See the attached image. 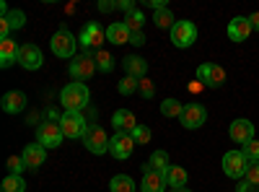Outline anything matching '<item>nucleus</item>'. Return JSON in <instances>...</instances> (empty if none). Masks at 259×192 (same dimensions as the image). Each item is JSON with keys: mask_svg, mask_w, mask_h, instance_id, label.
I'll return each instance as SVG.
<instances>
[{"mask_svg": "<svg viewBox=\"0 0 259 192\" xmlns=\"http://www.w3.org/2000/svg\"><path fill=\"white\" fill-rule=\"evenodd\" d=\"M89 99H91V94L85 89V83H78V81L68 83V86L60 91V104L65 106V112H80L83 106L89 104Z\"/></svg>", "mask_w": 259, "mask_h": 192, "instance_id": "obj_1", "label": "nucleus"}, {"mask_svg": "<svg viewBox=\"0 0 259 192\" xmlns=\"http://www.w3.org/2000/svg\"><path fill=\"white\" fill-rule=\"evenodd\" d=\"M50 47H52V52H55L57 57L68 60V57H75V47H78V42H75V36L70 34V29H68V26H60V29L52 34Z\"/></svg>", "mask_w": 259, "mask_h": 192, "instance_id": "obj_2", "label": "nucleus"}, {"mask_svg": "<svg viewBox=\"0 0 259 192\" xmlns=\"http://www.w3.org/2000/svg\"><path fill=\"white\" fill-rule=\"evenodd\" d=\"M60 130H62L65 138L78 140V138L85 135V130H89V122H85V117L80 112H65L60 117Z\"/></svg>", "mask_w": 259, "mask_h": 192, "instance_id": "obj_3", "label": "nucleus"}, {"mask_svg": "<svg viewBox=\"0 0 259 192\" xmlns=\"http://www.w3.org/2000/svg\"><path fill=\"white\" fill-rule=\"evenodd\" d=\"M168 34H171V45L179 47V50H187L197 42V26H194L192 21H177L174 29Z\"/></svg>", "mask_w": 259, "mask_h": 192, "instance_id": "obj_4", "label": "nucleus"}, {"mask_svg": "<svg viewBox=\"0 0 259 192\" xmlns=\"http://www.w3.org/2000/svg\"><path fill=\"white\" fill-rule=\"evenodd\" d=\"M80 140H83V145L89 148L91 153H96V156H101V153L109 151V138H106V133H104L101 125H89V130H85V135H83Z\"/></svg>", "mask_w": 259, "mask_h": 192, "instance_id": "obj_5", "label": "nucleus"}, {"mask_svg": "<svg viewBox=\"0 0 259 192\" xmlns=\"http://www.w3.org/2000/svg\"><path fill=\"white\" fill-rule=\"evenodd\" d=\"M197 81L207 89H221L226 83V70L221 65H215V62H202L197 68Z\"/></svg>", "mask_w": 259, "mask_h": 192, "instance_id": "obj_6", "label": "nucleus"}, {"mask_svg": "<svg viewBox=\"0 0 259 192\" xmlns=\"http://www.w3.org/2000/svg\"><path fill=\"white\" fill-rule=\"evenodd\" d=\"M68 73H70V78H73V81H78V83H83V81L94 78V73H96L94 55H78V57H73L70 68H68Z\"/></svg>", "mask_w": 259, "mask_h": 192, "instance_id": "obj_7", "label": "nucleus"}, {"mask_svg": "<svg viewBox=\"0 0 259 192\" xmlns=\"http://www.w3.org/2000/svg\"><path fill=\"white\" fill-rule=\"evenodd\" d=\"M62 130H60V122H41L36 127V143L45 145V148H57L62 145Z\"/></svg>", "mask_w": 259, "mask_h": 192, "instance_id": "obj_8", "label": "nucleus"}, {"mask_svg": "<svg viewBox=\"0 0 259 192\" xmlns=\"http://www.w3.org/2000/svg\"><path fill=\"white\" fill-rule=\"evenodd\" d=\"M133 151H135V140H133V135H130V133H114L109 138V153L117 161L130 159V156H133Z\"/></svg>", "mask_w": 259, "mask_h": 192, "instance_id": "obj_9", "label": "nucleus"}, {"mask_svg": "<svg viewBox=\"0 0 259 192\" xmlns=\"http://www.w3.org/2000/svg\"><path fill=\"white\" fill-rule=\"evenodd\" d=\"M246 166H249V161H246L244 151H228L223 156V172L231 179H241L246 174Z\"/></svg>", "mask_w": 259, "mask_h": 192, "instance_id": "obj_10", "label": "nucleus"}, {"mask_svg": "<svg viewBox=\"0 0 259 192\" xmlns=\"http://www.w3.org/2000/svg\"><path fill=\"white\" fill-rule=\"evenodd\" d=\"M179 120L187 130H197V127H202L207 122V112H205L202 104H184V112H182Z\"/></svg>", "mask_w": 259, "mask_h": 192, "instance_id": "obj_11", "label": "nucleus"}, {"mask_svg": "<svg viewBox=\"0 0 259 192\" xmlns=\"http://www.w3.org/2000/svg\"><path fill=\"white\" fill-rule=\"evenodd\" d=\"M228 135H231V140L233 143H239V145H246V143H251L254 140V125L249 122V120H233L231 125H228Z\"/></svg>", "mask_w": 259, "mask_h": 192, "instance_id": "obj_12", "label": "nucleus"}, {"mask_svg": "<svg viewBox=\"0 0 259 192\" xmlns=\"http://www.w3.org/2000/svg\"><path fill=\"white\" fill-rule=\"evenodd\" d=\"M45 57H41V50L36 45H21V52H18V65L26 68V70H39Z\"/></svg>", "mask_w": 259, "mask_h": 192, "instance_id": "obj_13", "label": "nucleus"}, {"mask_svg": "<svg viewBox=\"0 0 259 192\" xmlns=\"http://www.w3.org/2000/svg\"><path fill=\"white\" fill-rule=\"evenodd\" d=\"M104 39H106V29H101L99 24H85L83 31H80V45L83 47H91V50H101L104 45Z\"/></svg>", "mask_w": 259, "mask_h": 192, "instance_id": "obj_14", "label": "nucleus"}, {"mask_svg": "<svg viewBox=\"0 0 259 192\" xmlns=\"http://www.w3.org/2000/svg\"><path fill=\"white\" fill-rule=\"evenodd\" d=\"M21 159H24L26 169L36 172V169L47 161V148L39 145V143H29V145H24V153H21Z\"/></svg>", "mask_w": 259, "mask_h": 192, "instance_id": "obj_15", "label": "nucleus"}, {"mask_svg": "<svg viewBox=\"0 0 259 192\" xmlns=\"http://www.w3.org/2000/svg\"><path fill=\"white\" fill-rule=\"evenodd\" d=\"M251 31H254V29H251L249 16H236V18L228 21V39H231V42H246Z\"/></svg>", "mask_w": 259, "mask_h": 192, "instance_id": "obj_16", "label": "nucleus"}, {"mask_svg": "<svg viewBox=\"0 0 259 192\" xmlns=\"http://www.w3.org/2000/svg\"><path fill=\"white\" fill-rule=\"evenodd\" d=\"M166 184V177L161 172H156V169H150L148 164L143 166V182H140V192H163Z\"/></svg>", "mask_w": 259, "mask_h": 192, "instance_id": "obj_17", "label": "nucleus"}, {"mask_svg": "<svg viewBox=\"0 0 259 192\" xmlns=\"http://www.w3.org/2000/svg\"><path fill=\"white\" fill-rule=\"evenodd\" d=\"M26 104H29V99H26L24 91H8V94H3V99H0V106H3L6 114H21L26 109Z\"/></svg>", "mask_w": 259, "mask_h": 192, "instance_id": "obj_18", "label": "nucleus"}, {"mask_svg": "<svg viewBox=\"0 0 259 192\" xmlns=\"http://www.w3.org/2000/svg\"><path fill=\"white\" fill-rule=\"evenodd\" d=\"M130 36H133V31L127 29L124 21H114V24L106 26V42H112V45H130Z\"/></svg>", "mask_w": 259, "mask_h": 192, "instance_id": "obj_19", "label": "nucleus"}, {"mask_svg": "<svg viewBox=\"0 0 259 192\" xmlns=\"http://www.w3.org/2000/svg\"><path fill=\"white\" fill-rule=\"evenodd\" d=\"M21 47L16 45V39H0V68H11L13 62H18Z\"/></svg>", "mask_w": 259, "mask_h": 192, "instance_id": "obj_20", "label": "nucleus"}, {"mask_svg": "<svg viewBox=\"0 0 259 192\" xmlns=\"http://www.w3.org/2000/svg\"><path fill=\"white\" fill-rule=\"evenodd\" d=\"M112 125L117 127V133H133L138 127V120H135V114L130 109H117L112 114Z\"/></svg>", "mask_w": 259, "mask_h": 192, "instance_id": "obj_21", "label": "nucleus"}, {"mask_svg": "<svg viewBox=\"0 0 259 192\" xmlns=\"http://www.w3.org/2000/svg\"><path fill=\"white\" fill-rule=\"evenodd\" d=\"M122 68L127 70V75H133V78L143 81L145 73H148V62H145L143 57H138V55H127V57L122 60Z\"/></svg>", "mask_w": 259, "mask_h": 192, "instance_id": "obj_22", "label": "nucleus"}, {"mask_svg": "<svg viewBox=\"0 0 259 192\" xmlns=\"http://www.w3.org/2000/svg\"><path fill=\"white\" fill-rule=\"evenodd\" d=\"M163 177H166V184H168L171 189H184L187 182H189L187 169H184V166H174V164L166 169V174H163Z\"/></svg>", "mask_w": 259, "mask_h": 192, "instance_id": "obj_23", "label": "nucleus"}, {"mask_svg": "<svg viewBox=\"0 0 259 192\" xmlns=\"http://www.w3.org/2000/svg\"><path fill=\"white\" fill-rule=\"evenodd\" d=\"M135 189H138L135 187V179L127 177V174H117L109 182V192H135Z\"/></svg>", "mask_w": 259, "mask_h": 192, "instance_id": "obj_24", "label": "nucleus"}, {"mask_svg": "<svg viewBox=\"0 0 259 192\" xmlns=\"http://www.w3.org/2000/svg\"><path fill=\"white\" fill-rule=\"evenodd\" d=\"M94 62H96V68L101 70V73H112L114 70V55L112 52H106V50H96L94 52Z\"/></svg>", "mask_w": 259, "mask_h": 192, "instance_id": "obj_25", "label": "nucleus"}, {"mask_svg": "<svg viewBox=\"0 0 259 192\" xmlns=\"http://www.w3.org/2000/svg\"><path fill=\"white\" fill-rule=\"evenodd\" d=\"M153 24L158 26V29H174V24H177V18H174V13H171L168 8H161V11H156L153 13Z\"/></svg>", "mask_w": 259, "mask_h": 192, "instance_id": "obj_26", "label": "nucleus"}, {"mask_svg": "<svg viewBox=\"0 0 259 192\" xmlns=\"http://www.w3.org/2000/svg\"><path fill=\"white\" fill-rule=\"evenodd\" d=\"M182 112H184V106H182V101L179 99H163L161 101V114L163 117H182Z\"/></svg>", "mask_w": 259, "mask_h": 192, "instance_id": "obj_27", "label": "nucleus"}, {"mask_svg": "<svg viewBox=\"0 0 259 192\" xmlns=\"http://www.w3.org/2000/svg\"><path fill=\"white\" fill-rule=\"evenodd\" d=\"M148 166L156 169V172H161V174H166V169L171 166L168 164V153L166 151H153V153H150V159H148Z\"/></svg>", "mask_w": 259, "mask_h": 192, "instance_id": "obj_28", "label": "nucleus"}, {"mask_svg": "<svg viewBox=\"0 0 259 192\" xmlns=\"http://www.w3.org/2000/svg\"><path fill=\"white\" fill-rule=\"evenodd\" d=\"M117 91H119L122 96H133L135 91H140V81L133 78V75H124V78L117 83Z\"/></svg>", "mask_w": 259, "mask_h": 192, "instance_id": "obj_29", "label": "nucleus"}, {"mask_svg": "<svg viewBox=\"0 0 259 192\" xmlns=\"http://www.w3.org/2000/svg\"><path fill=\"white\" fill-rule=\"evenodd\" d=\"M0 187H3V192H26V182L21 179V174H8Z\"/></svg>", "mask_w": 259, "mask_h": 192, "instance_id": "obj_30", "label": "nucleus"}, {"mask_svg": "<svg viewBox=\"0 0 259 192\" xmlns=\"http://www.w3.org/2000/svg\"><path fill=\"white\" fill-rule=\"evenodd\" d=\"M124 24H127V29L130 31H143V24H145V16H143V11H133V13H127V18H124Z\"/></svg>", "mask_w": 259, "mask_h": 192, "instance_id": "obj_31", "label": "nucleus"}, {"mask_svg": "<svg viewBox=\"0 0 259 192\" xmlns=\"http://www.w3.org/2000/svg\"><path fill=\"white\" fill-rule=\"evenodd\" d=\"M130 135H133L135 145H145V143H150V138H153V133H150V127H148V125H138Z\"/></svg>", "mask_w": 259, "mask_h": 192, "instance_id": "obj_32", "label": "nucleus"}, {"mask_svg": "<svg viewBox=\"0 0 259 192\" xmlns=\"http://www.w3.org/2000/svg\"><path fill=\"white\" fill-rule=\"evenodd\" d=\"M244 179H246V182H249L251 187H259V161H249Z\"/></svg>", "mask_w": 259, "mask_h": 192, "instance_id": "obj_33", "label": "nucleus"}, {"mask_svg": "<svg viewBox=\"0 0 259 192\" xmlns=\"http://www.w3.org/2000/svg\"><path fill=\"white\" fill-rule=\"evenodd\" d=\"M3 18L11 24V29H21V26L26 24V13H24V11H11V13L3 16Z\"/></svg>", "mask_w": 259, "mask_h": 192, "instance_id": "obj_34", "label": "nucleus"}, {"mask_svg": "<svg viewBox=\"0 0 259 192\" xmlns=\"http://www.w3.org/2000/svg\"><path fill=\"white\" fill-rule=\"evenodd\" d=\"M244 156L246 161H259V140H251L244 145Z\"/></svg>", "mask_w": 259, "mask_h": 192, "instance_id": "obj_35", "label": "nucleus"}, {"mask_svg": "<svg viewBox=\"0 0 259 192\" xmlns=\"http://www.w3.org/2000/svg\"><path fill=\"white\" fill-rule=\"evenodd\" d=\"M24 169H26V164H24V159H21V156H11L8 159V172L11 174H21Z\"/></svg>", "mask_w": 259, "mask_h": 192, "instance_id": "obj_36", "label": "nucleus"}, {"mask_svg": "<svg viewBox=\"0 0 259 192\" xmlns=\"http://www.w3.org/2000/svg\"><path fill=\"white\" fill-rule=\"evenodd\" d=\"M140 94H143V99H153L156 96V89H153V83H150L148 78L140 81Z\"/></svg>", "mask_w": 259, "mask_h": 192, "instance_id": "obj_37", "label": "nucleus"}, {"mask_svg": "<svg viewBox=\"0 0 259 192\" xmlns=\"http://www.w3.org/2000/svg\"><path fill=\"white\" fill-rule=\"evenodd\" d=\"M130 45L143 47V45H145V34H143V31H133V36H130Z\"/></svg>", "mask_w": 259, "mask_h": 192, "instance_id": "obj_38", "label": "nucleus"}, {"mask_svg": "<svg viewBox=\"0 0 259 192\" xmlns=\"http://www.w3.org/2000/svg\"><path fill=\"white\" fill-rule=\"evenodd\" d=\"M117 8L124 11V13H133L135 11V3H133V0H117Z\"/></svg>", "mask_w": 259, "mask_h": 192, "instance_id": "obj_39", "label": "nucleus"}, {"mask_svg": "<svg viewBox=\"0 0 259 192\" xmlns=\"http://www.w3.org/2000/svg\"><path fill=\"white\" fill-rule=\"evenodd\" d=\"M249 21H251V29H254V31H259V13H251V16H249Z\"/></svg>", "mask_w": 259, "mask_h": 192, "instance_id": "obj_40", "label": "nucleus"}, {"mask_svg": "<svg viewBox=\"0 0 259 192\" xmlns=\"http://www.w3.org/2000/svg\"><path fill=\"white\" fill-rule=\"evenodd\" d=\"M112 8H117V3H99V11H112Z\"/></svg>", "mask_w": 259, "mask_h": 192, "instance_id": "obj_41", "label": "nucleus"}, {"mask_svg": "<svg viewBox=\"0 0 259 192\" xmlns=\"http://www.w3.org/2000/svg\"><path fill=\"white\" fill-rule=\"evenodd\" d=\"M249 187H251V184H249V182H246V179H244V182H241V184H239V189H236V192H251V189H249Z\"/></svg>", "mask_w": 259, "mask_h": 192, "instance_id": "obj_42", "label": "nucleus"}, {"mask_svg": "<svg viewBox=\"0 0 259 192\" xmlns=\"http://www.w3.org/2000/svg\"><path fill=\"white\" fill-rule=\"evenodd\" d=\"M200 89H202V83H200V81H192V86H189V91H194V94H197Z\"/></svg>", "mask_w": 259, "mask_h": 192, "instance_id": "obj_43", "label": "nucleus"}, {"mask_svg": "<svg viewBox=\"0 0 259 192\" xmlns=\"http://www.w3.org/2000/svg\"><path fill=\"white\" fill-rule=\"evenodd\" d=\"M174 192H192V189H187V187H184V189H174Z\"/></svg>", "mask_w": 259, "mask_h": 192, "instance_id": "obj_44", "label": "nucleus"}]
</instances>
